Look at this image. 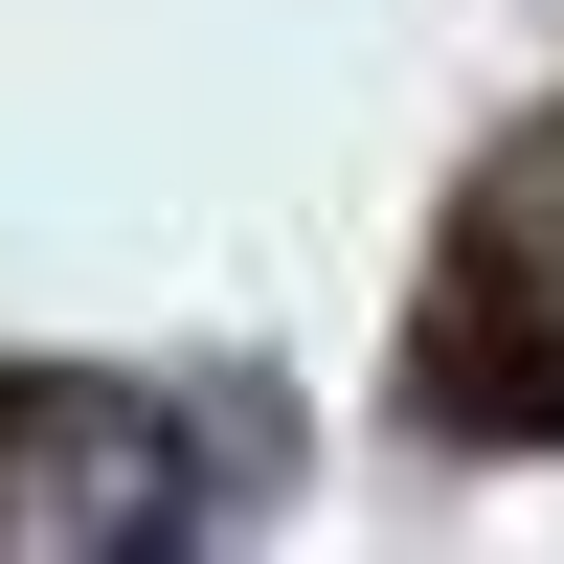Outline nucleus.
<instances>
[{
    "mask_svg": "<svg viewBox=\"0 0 564 564\" xmlns=\"http://www.w3.org/2000/svg\"><path fill=\"white\" fill-rule=\"evenodd\" d=\"M406 406H430V430H475V452L564 430V135H520V159L452 204V249H430V339H406Z\"/></svg>",
    "mask_w": 564,
    "mask_h": 564,
    "instance_id": "f257e3e1",
    "label": "nucleus"
}]
</instances>
